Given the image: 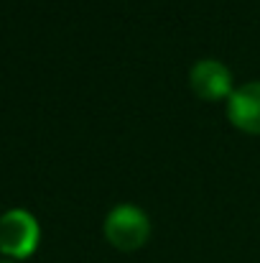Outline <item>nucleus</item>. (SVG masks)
I'll use <instances>...</instances> for the list:
<instances>
[{
  "label": "nucleus",
  "instance_id": "1",
  "mask_svg": "<svg viewBox=\"0 0 260 263\" xmlns=\"http://www.w3.org/2000/svg\"><path fill=\"white\" fill-rule=\"evenodd\" d=\"M105 238L123 253L141 251L151 238V220L138 204H115L105 217Z\"/></svg>",
  "mask_w": 260,
  "mask_h": 263
},
{
  "label": "nucleus",
  "instance_id": "2",
  "mask_svg": "<svg viewBox=\"0 0 260 263\" xmlns=\"http://www.w3.org/2000/svg\"><path fill=\"white\" fill-rule=\"evenodd\" d=\"M41 230L28 210H8L0 217V253L8 258H28L38 246Z\"/></svg>",
  "mask_w": 260,
  "mask_h": 263
},
{
  "label": "nucleus",
  "instance_id": "3",
  "mask_svg": "<svg viewBox=\"0 0 260 263\" xmlns=\"http://www.w3.org/2000/svg\"><path fill=\"white\" fill-rule=\"evenodd\" d=\"M189 87L196 97H202L207 102H217L235 92L232 72L219 59H199L189 72Z\"/></svg>",
  "mask_w": 260,
  "mask_h": 263
},
{
  "label": "nucleus",
  "instance_id": "4",
  "mask_svg": "<svg viewBox=\"0 0 260 263\" xmlns=\"http://www.w3.org/2000/svg\"><path fill=\"white\" fill-rule=\"evenodd\" d=\"M230 123L250 136H260V82H245L227 97Z\"/></svg>",
  "mask_w": 260,
  "mask_h": 263
},
{
  "label": "nucleus",
  "instance_id": "5",
  "mask_svg": "<svg viewBox=\"0 0 260 263\" xmlns=\"http://www.w3.org/2000/svg\"><path fill=\"white\" fill-rule=\"evenodd\" d=\"M0 263H10V261H0Z\"/></svg>",
  "mask_w": 260,
  "mask_h": 263
}]
</instances>
